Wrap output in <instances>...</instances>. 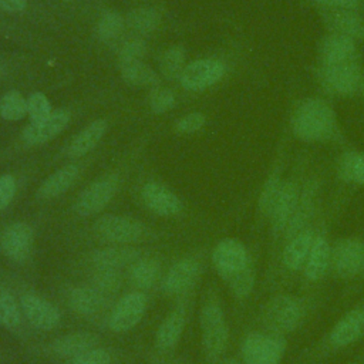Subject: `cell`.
<instances>
[{
	"label": "cell",
	"mask_w": 364,
	"mask_h": 364,
	"mask_svg": "<svg viewBox=\"0 0 364 364\" xmlns=\"http://www.w3.org/2000/svg\"><path fill=\"white\" fill-rule=\"evenodd\" d=\"M291 129L301 141L314 142L330 139L337 129L334 111L323 100H304L293 112Z\"/></svg>",
	"instance_id": "1"
},
{
	"label": "cell",
	"mask_w": 364,
	"mask_h": 364,
	"mask_svg": "<svg viewBox=\"0 0 364 364\" xmlns=\"http://www.w3.org/2000/svg\"><path fill=\"white\" fill-rule=\"evenodd\" d=\"M200 330L203 347L208 355L212 358H218L219 355H222L228 346L229 330L225 314L216 303L210 301L202 309Z\"/></svg>",
	"instance_id": "2"
},
{
	"label": "cell",
	"mask_w": 364,
	"mask_h": 364,
	"mask_svg": "<svg viewBox=\"0 0 364 364\" xmlns=\"http://www.w3.org/2000/svg\"><path fill=\"white\" fill-rule=\"evenodd\" d=\"M94 229L101 239L118 245L135 243L145 236V226L139 220L118 215L101 216L97 219Z\"/></svg>",
	"instance_id": "3"
},
{
	"label": "cell",
	"mask_w": 364,
	"mask_h": 364,
	"mask_svg": "<svg viewBox=\"0 0 364 364\" xmlns=\"http://www.w3.org/2000/svg\"><path fill=\"white\" fill-rule=\"evenodd\" d=\"M304 316L303 304L291 296H276L264 309L266 324L279 333H289L299 327Z\"/></svg>",
	"instance_id": "4"
},
{
	"label": "cell",
	"mask_w": 364,
	"mask_h": 364,
	"mask_svg": "<svg viewBox=\"0 0 364 364\" xmlns=\"http://www.w3.org/2000/svg\"><path fill=\"white\" fill-rule=\"evenodd\" d=\"M283 354V341L270 334L250 333L242 344V357L246 364H280Z\"/></svg>",
	"instance_id": "5"
},
{
	"label": "cell",
	"mask_w": 364,
	"mask_h": 364,
	"mask_svg": "<svg viewBox=\"0 0 364 364\" xmlns=\"http://www.w3.org/2000/svg\"><path fill=\"white\" fill-rule=\"evenodd\" d=\"M118 189V176L105 175L88 185L75 200V212L81 216H90L102 210L114 198Z\"/></svg>",
	"instance_id": "6"
},
{
	"label": "cell",
	"mask_w": 364,
	"mask_h": 364,
	"mask_svg": "<svg viewBox=\"0 0 364 364\" xmlns=\"http://www.w3.org/2000/svg\"><path fill=\"white\" fill-rule=\"evenodd\" d=\"M321 75L326 87L340 95L354 94L363 82L358 58L321 65Z\"/></svg>",
	"instance_id": "7"
},
{
	"label": "cell",
	"mask_w": 364,
	"mask_h": 364,
	"mask_svg": "<svg viewBox=\"0 0 364 364\" xmlns=\"http://www.w3.org/2000/svg\"><path fill=\"white\" fill-rule=\"evenodd\" d=\"M226 67L216 58H200L183 68L179 78L182 87L189 91H202L216 84L225 75Z\"/></svg>",
	"instance_id": "8"
},
{
	"label": "cell",
	"mask_w": 364,
	"mask_h": 364,
	"mask_svg": "<svg viewBox=\"0 0 364 364\" xmlns=\"http://www.w3.org/2000/svg\"><path fill=\"white\" fill-rule=\"evenodd\" d=\"M212 262L219 274L225 279L245 270L250 264L245 245L236 239L220 240L212 253Z\"/></svg>",
	"instance_id": "9"
},
{
	"label": "cell",
	"mask_w": 364,
	"mask_h": 364,
	"mask_svg": "<svg viewBox=\"0 0 364 364\" xmlns=\"http://www.w3.org/2000/svg\"><path fill=\"white\" fill-rule=\"evenodd\" d=\"M333 269L343 279L354 277L364 267V245L358 239H341L331 249Z\"/></svg>",
	"instance_id": "10"
},
{
	"label": "cell",
	"mask_w": 364,
	"mask_h": 364,
	"mask_svg": "<svg viewBox=\"0 0 364 364\" xmlns=\"http://www.w3.org/2000/svg\"><path fill=\"white\" fill-rule=\"evenodd\" d=\"M146 309V297L134 291L124 296L109 314V327L114 331H128L135 327L144 317Z\"/></svg>",
	"instance_id": "11"
},
{
	"label": "cell",
	"mask_w": 364,
	"mask_h": 364,
	"mask_svg": "<svg viewBox=\"0 0 364 364\" xmlns=\"http://www.w3.org/2000/svg\"><path fill=\"white\" fill-rule=\"evenodd\" d=\"M34 233L24 222H14L9 225L1 235V249L7 257L14 262H24L33 249Z\"/></svg>",
	"instance_id": "12"
},
{
	"label": "cell",
	"mask_w": 364,
	"mask_h": 364,
	"mask_svg": "<svg viewBox=\"0 0 364 364\" xmlns=\"http://www.w3.org/2000/svg\"><path fill=\"white\" fill-rule=\"evenodd\" d=\"M145 206L159 216H175L182 210V202L166 186L158 182H148L141 191Z\"/></svg>",
	"instance_id": "13"
},
{
	"label": "cell",
	"mask_w": 364,
	"mask_h": 364,
	"mask_svg": "<svg viewBox=\"0 0 364 364\" xmlns=\"http://www.w3.org/2000/svg\"><path fill=\"white\" fill-rule=\"evenodd\" d=\"M300 193L297 186L291 181L282 182L280 191L276 196V200L273 203L272 212H270V220L274 232H284L289 222L291 220L296 208L299 205Z\"/></svg>",
	"instance_id": "14"
},
{
	"label": "cell",
	"mask_w": 364,
	"mask_h": 364,
	"mask_svg": "<svg viewBox=\"0 0 364 364\" xmlns=\"http://www.w3.org/2000/svg\"><path fill=\"white\" fill-rule=\"evenodd\" d=\"M21 309L28 321L40 330H51L60 323L58 309L37 294H24Z\"/></svg>",
	"instance_id": "15"
},
{
	"label": "cell",
	"mask_w": 364,
	"mask_h": 364,
	"mask_svg": "<svg viewBox=\"0 0 364 364\" xmlns=\"http://www.w3.org/2000/svg\"><path fill=\"white\" fill-rule=\"evenodd\" d=\"M70 112L65 109H55L41 122H30L23 131V141L27 145H38L53 139L68 124Z\"/></svg>",
	"instance_id": "16"
},
{
	"label": "cell",
	"mask_w": 364,
	"mask_h": 364,
	"mask_svg": "<svg viewBox=\"0 0 364 364\" xmlns=\"http://www.w3.org/2000/svg\"><path fill=\"white\" fill-rule=\"evenodd\" d=\"M364 334V310L354 309L343 316L330 333V341L336 347L353 344Z\"/></svg>",
	"instance_id": "17"
},
{
	"label": "cell",
	"mask_w": 364,
	"mask_h": 364,
	"mask_svg": "<svg viewBox=\"0 0 364 364\" xmlns=\"http://www.w3.org/2000/svg\"><path fill=\"white\" fill-rule=\"evenodd\" d=\"M321 65L343 63L348 60H357L358 53L354 38L343 34H330L324 38L320 47Z\"/></svg>",
	"instance_id": "18"
},
{
	"label": "cell",
	"mask_w": 364,
	"mask_h": 364,
	"mask_svg": "<svg viewBox=\"0 0 364 364\" xmlns=\"http://www.w3.org/2000/svg\"><path fill=\"white\" fill-rule=\"evenodd\" d=\"M199 274V264L193 259L176 262L165 277V290L169 294H181L189 290Z\"/></svg>",
	"instance_id": "19"
},
{
	"label": "cell",
	"mask_w": 364,
	"mask_h": 364,
	"mask_svg": "<svg viewBox=\"0 0 364 364\" xmlns=\"http://www.w3.org/2000/svg\"><path fill=\"white\" fill-rule=\"evenodd\" d=\"M327 27L336 33L351 38L364 40V18L353 10H328L324 13Z\"/></svg>",
	"instance_id": "20"
},
{
	"label": "cell",
	"mask_w": 364,
	"mask_h": 364,
	"mask_svg": "<svg viewBox=\"0 0 364 364\" xmlns=\"http://www.w3.org/2000/svg\"><path fill=\"white\" fill-rule=\"evenodd\" d=\"M314 237V232L307 228H304L303 230L290 237L283 252V263L287 269L297 270L304 266Z\"/></svg>",
	"instance_id": "21"
},
{
	"label": "cell",
	"mask_w": 364,
	"mask_h": 364,
	"mask_svg": "<svg viewBox=\"0 0 364 364\" xmlns=\"http://www.w3.org/2000/svg\"><path fill=\"white\" fill-rule=\"evenodd\" d=\"M331 262V249L328 242L323 237L316 235L314 242L311 245V249L309 252V256L306 259L304 263V276L311 280V282H317L320 280Z\"/></svg>",
	"instance_id": "22"
},
{
	"label": "cell",
	"mask_w": 364,
	"mask_h": 364,
	"mask_svg": "<svg viewBox=\"0 0 364 364\" xmlns=\"http://www.w3.org/2000/svg\"><path fill=\"white\" fill-rule=\"evenodd\" d=\"M68 304L77 314L92 316L102 309L104 296L95 287L80 286L70 291Z\"/></svg>",
	"instance_id": "23"
},
{
	"label": "cell",
	"mask_w": 364,
	"mask_h": 364,
	"mask_svg": "<svg viewBox=\"0 0 364 364\" xmlns=\"http://www.w3.org/2000/svg\"><path fill=\"white\" fill-rule=\"evenodd\" d=\"M78 166L74 164L65 165L50 175L40 186L38 196L44 199H51L64 193L77 179L78 176Z\"/></svg>",
	"instance_id": "24"
},
{
	"label": "cell",
	"mask_w": 364,
	"mask_h": 364,
	"mask_svg": "<svg viewBox=\"0 0 364 364\" xmlns=\"http://www.w3.org/2000/svg\"><path fill=\"white\" fill-rule=\"evenodd\" d=\"M97 337L91 333L77 331L57 338L53 344V350L55 354L61 357H75L91 348H95Z\"/></svg>",
	"instance_id": "25"
},
{
	"label": "cell",
	"mask_w": 364,
	"mask_h": 364,
	"mask_svg": "<svg viewBox=\"0 0 364 364\" xmlns=\"http://www.w3.org/2000/svg\"><path fill=\"white\" fill-rule=\"evenodd\" d=\"M107 129V122L104 119L92 121L88 127H85L80 134L74 136V139L68 145V156L80 158L90 152L102 138Z\"/></svg>",
	"instance_id": "26"
},
{
	"label": "cell",
	"mask_w": 364,
	"mask_h": 364,
	"mask_svg": "<svg viewBox=\"0 0 364 364\" xmlns=\"http://www.w3.org/2000/svg\"><path fill=\"white\" fill-rule=\"evenodd\" d=\"M138 250L132 247H105L101 250L94 252L92 255V262L98 269H115L118 270L119 267L135 263L138 260Z\"/></svg>",
	"instance_id": "27"
},
{
	"label": "cell",
	"mask_w": 364,
	"mask_h": 364,
	"mask_svg": "<svg viewBox=\"0 0 364 364\" xmlns=\"http://www.w3.org/2000/svg\"><path fill=\"white\" fill-rule=\"evenodd\" d=\"M185 326V314L179 310L169 313L156 331V346L162 350L172 348L181 338Z\"/></svg>",
	"instance_id": "28"
},
{
	"label": "cell",
	"mask_w": 364,
	"mask_h": 364,
	"mask_svg": "<svg viewBox=\"0 0 364 364\" xmlns=\"http://www.w3.org/2000/svg\"><path fill=\"white\" fill-rule=\"evenodd\" d=\"M121 75L125 82L131 85H156L158 75L141 60H131L119 63Z\"/></svg>",
	"instance_id": "29"
},
{
	"label": "cell",
	"mask_w": 364,
	"mask_h": 364,
	"mask_svg": "<svg viewBox=\"0 0 364 364\" xmlns=\"http://www.w3.org/2000/svg\"><path fill=\"white\" fill-rule=\"evenodd\" d=\"M161 264L158 260L144 257L136 260L131 269V282L139 289H149L159 277Z\"/></svg>",
	"instance_id": "30"
},
{
	"label": "cell",
	"mask_w": 364,
	"mask_h": 364,
	"mask_svg": "<svg viewBox=\"0 0 364 364\" xmlns=\"http://www.w3.org/2000/svg\"><path fill=\"white\" fill-rule=\"evenodd\" d=\"M125 23L131 30L139 34L155 31L161 23V14L151 7H139L128 13Z\"/></svg>",
	"instance_id": "31"
},
{
	"label": "cell",
	"mask_w": 364,
	"mask_h": 364,
	"mask_svg": "<svg viewBox=\"0 0 364 364\" xmlns=\"http://www.w3.org/2000/svg\"><path fill=\"white\" fill-rule=\"evenodd\" d=\"M338 175L346 182L364 185V154H344L338 162Z\"/></svg>",
	"instance_id": "32"
},
{
	"label": "cell",
	"mask_w": 364,
	"mask_h": 364,
	"mask_svg": "<svg viewBox=\"0 0 364 364\" xmlns=\"http://www.w3.org/2000/svg\"><path fill=\"white\" fill-rule=\"evenodd\" d=\"M26 114H28L27 100L16 90L9 91L0 100V115L9 121L21 119Z\"/></svg>",
	"instance_id": "33"
},
{
	"label": "cell",
	"mask_w": 364,
	"mask_h": 364,
	"mask_svg": "<svg viewBox=\"0 0 364 364\" xmlns=\"http://www.w3.org/2000/svg\"><path fill=\"white\" fill-rule=\"evenodd\" d=\"M125 27L124 17L117 11H105L97 24V34L102 41L118 38Z\"/></svg>",
	"instance_id": "34"
},
{
	"label": "cell",
	"mask_w": 364,
	"mask_h": 364,
	"mask_svg": "<svg viewBox=\"0 0 364 364\" xmlns=\"http://www.w3.org/2000/svg\"><path fill=\"white\" fill-rule=\"evenodd\" d=\"M185 67V50L181 46H173L164 53L161 60V71L166 78H181Z\"/></svg>",
	"instance_id": "35"
},
{
	"label": "cell",
	"mask_w": 364,
	"mask_h": 364,
	"mask_svg": "<svg viewBox=\"0 0 364 364\" xmlns=\"http://www.w3.org/2000/svg\"><path fill=\"white\" fill-rule=\"evenodd\" d=\"M0 324L14 328L20 324V307L16 299L6 290L0 289Z\"/></svg>",
	"instance_id": "36"
},
{
	"label": "cell",
	"mask_w": 364,
	"mask_h": 364,
	"mask_svg": "<svg viewBox=\"0 0 364 364\" xmlns=\"http://www.w3.org/2000/svg\"><path fill=\"white\" fill-rule=\"evenodd\" d=\"M280 186H282V179H280L279 172L272 173L267 178V181L264 182L260 198H259V208L263 212V215L270 216V212H272L273 203L276 200V196L280 191Z\"/></svg>",
	"instance_id": "37"
},
{
	"label": "cell",
	"mask_w": 364,
	"mask_h": 364,
	"mask_svg": "<svg viewBox=\"0 0 364 364\" xmlns=\"http://www.w3.org/2000/svg\"><path fill=\"white\" fill-rule=\"evenodd\" d=\"M232 291L235 293V296L237 297H246L252 289H253V283H255V272L253 267L249 264L245 270L233 274L232 277L226 279Z\"/></svg>",
	"instance_id": "38"
},
{
	"label": "cell",
	"mask_w": 364,
	"mask_h": 364,
	"mask_svg": "<svg viewBox=\"0 0 364 364\" xmlns=\"http://www.w3.org/2000/svg\"><path fill=\"white\" fill-rule=\"evenodd\" d=\"M30 122H41L51 115V107L48 98L43 92H34L27 100Z\"/></svg>",
	"instance_id": "39"
},
{
	"label": "cell",
	"mask_w": 364,
	"mask_h": 364,
	"mask_svg": "<svg viewBox=\"0 0 364 364\" xmlns=\"http://www.w3.org/2000/svg\"><path fill=\"white\" fill-rule=\"evenodd\" d=\"M94 284L101 293H114L121 286V276L115 269H98L94 274Z\"/></svg>",
	"instance_id": "40"
},
{
	"label": "cell",
	"mask_w": 364,
	"mask_h": 364,
	"mask_svg": "<svg viewBox=\"0 0 364 364\" xmlns=\"http://www.w3.org/2000/svg\"><path fill=\"white\" fill-rule=\"evenodd\" d=\"M175 105V95L169 88L155 87L149 95V107L152 112L162 114Z\"/></svg>",
	"instance_id": "41"
},
{
	"label": "cell",
	"mask_w": 364,
	"mask_h": 364,
	"mask_svg": "<svg viewBox=\"0 0 364 364\" xmlns=\"http://www.w3.org/2000/svg\"><path fill=\"white\" fill-rule=\"evenodd\" d=\"M146 53V46L141 38H131L125 41L118 53L119 63L131 61V60H141Z\"/></svg>",
	"instance_id": "42"
},
{
	"label": "cell",
	"mask_w": 364,
	"mask_h": 364,
	"mask_svg": "<svg viewBox=\"0 0 364 364\" xmlns=\"http://www.w3.org/2000/svg\"><path fill=\"white\" fill-rule=\"evenodd\" d=\"M111 357L104 348H91L80 355L68 358L65 364H109Z\"/></svg>",
	"instance_id": "43"
},
{
	"label": "cell",
	"mask_w": 364,
	"mask_h": 364,
	"mask_svg": "<svg viewBox=\"0 0 364 364\" xmlns=\"http://www.w3.org/2000/svg\"><path fill=\"white\" fill-rule=\"evenodd\" d=\"M203 124H205V115L200 112H192L185 115L175 124V131L178 134H192L200 129Z\"/></svg>",
	"instance_id": "44"
},
{
	"label": "cell",
	"mask_w": 364,
	"mask_h": 364,
	"mask_svg": "<svg viewBox=\"0 0 364 364\" xmlns=\"http://www.w3.org/2000/svg\"><path fill=\"white\" fill-rule=\"evenodd\" d=\"M16 193V181L11 175L0 176V210L4 209Z\"/></svg>",
	"instance_id": "45"
},
{
	"label": "cell",
	"mask_w": 364,
	"mask_h": 364,
	"mask_svg": "<svg viewBox=\"0 0 364 364\" xmlns=\"http://www.w3.org/2000/svg\"><path fill=\"white\" fill-rule=\"evenodd\" d=\"M318 4L330 10H353L358 9V0H316Z\"/></svg>",
	"instance_id": "46"
},
{
	"label": "cell",
	"mask_w": 364,
	"mask_h": 364,
	"mask_svg": "<svg viewBox=\"0 0 364 364\" xmlns=\"http://www.w3.org/2000/svg\"><path fill=\"white\" fill-rule=\"evenodd\" d=\"M27 7L26 0H0V10L9 13H20Z\"/></svg>",
	"instance_id": "47"
},
{
	"label": "cell",
	"mask_w": 364,
	"mask_h": 364,
	"mask_svg": "<svg viewBox=\"0 0 364 364\" xmlns=\"http://www.w3.org/2000/svg\"><path fill=\"white\" fill-rule=\"evenodd\" d=\"M361 88H363V94H364V80H363V82H361Z\"/></svg>",
	"instance_id": "48"
},
{
	"label": "cell",
	"mask_w": 364,
	"mask_h": 364,
	"mask_svg": "<svg viewBox=\"0 0 364 364\" xmlns=\"http://www.w3.org/2000/svg\"><path fill=\"white\" fill-rule=\"evenodd\" d=\"M1 74H3V71H1V67H0V77H1Z\"/></svg>",
	"instance_id": "49"
},
{
	"label": "cell",
	"mask_w": 364,
	"mask_h": 364,
	"mask_svg": "<svg viewBox=\"0 0 364 364\" xmlns=\"http://www.w3.org/2000/svg\"><path fill=\"white\" fill-rule=\"evenodd\" d=\"M65 1H71V0H65Z\"/></svg>",
	"instance_id": "50"
}]
</instances>
